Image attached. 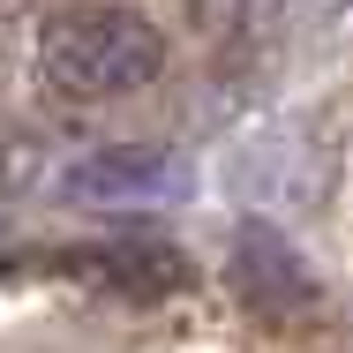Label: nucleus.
I'll list each match as a JSON object with an SVG mask.
<instances>
[{
	"label": "nucleus",
	"mask_w": 353,
	"mask_h": 353,
	"mask_svg": "<svg viewBox=\"0 0 353 353\" xmlns=\"http://www.w3.org/2000/svg\"><path fill=\"white\" fill-rule=\"evenodd\" d=\"M165 68V38L136 8H68L38 30V83L68 105L128 98Z\"/></svg>",
	"instance_id": "obj_1"
},
{
	"label": "nucleus",
	"mask_w": 353,
	"mask_h": 353,
	"mask_svg": "<svg viewBox=\"0 0 353 353\" xmlns=\"http://www.w3.org/2000/svg\"><path fill=\"white\" fill-rule=\"evenodd\" d=\"M188 173H181V158L173 150H98V158H83L68 165V196L83 203H158V196H173Z\"/></svg>",
	"instance_id": "obj_2"
},
{
	"label": "nucleus",
	"mask_w": 353,
	"mask_h": 353,
	"mask_svg": "<svg viewBox=\"0 0 353 353\" xmlns=\"http://www.w3.org/2000/svg\"><path fill=\"white\" fill-rule=\"evenodd\" d=\"M233 279H241V293H248L263 316H285V308H308V301H316V279L301 271V256L285 248L271 225H241V241H233Z\"/></svg>",
	"instance_id": "obj_3"
}]
</instances>
